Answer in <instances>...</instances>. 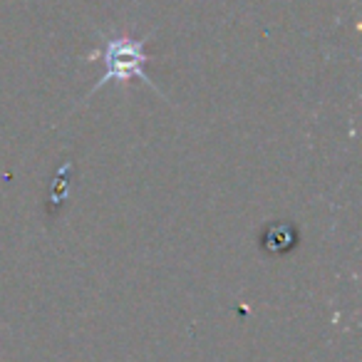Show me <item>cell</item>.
<instances>
[{
	"label": "cell",
	"mask_w": 362,
	"mask_h": 362,
	"mask_svg": "<svg viewBox=\"0 0 362 362\" xmlns=\"http://www.w3.org/2000/svg\"><path fill=\"white\" fill-rule=\"evenodd\" d=\"M95 57H102V62H105V75L100 77L95 90L105 87L107 82H127L132 77L154 87V82L149 80V75L144 70L146 60H149V55L144 50V40H134V37H127V35L110 37V40H105V45L100 50L92 52L90 60H95Z\"/></svg>",
	"instance_id": "6da1fadb"
}]
</instances>
